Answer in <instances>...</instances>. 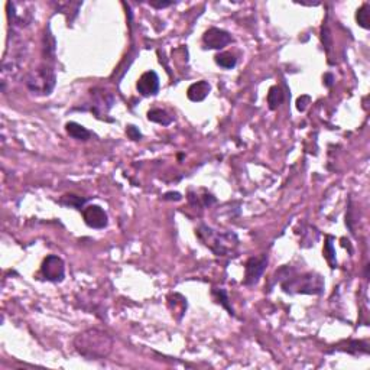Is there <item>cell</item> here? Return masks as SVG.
<instances>
[{
	"label": "cell",
	"mask_w": 370,
	"mask_h": 370,
	"mask_svg": "<svg viewBox=\"0 0 370 370\" xmlns=\"http://www.w3.org/2000/svg\"><path fill=\"white\" fill-rule=\"evenodd\" d=\"M113 339L98 328H88L74 339V349L88 360L106 359L113 350Z\"/></svg>",
	"instance_id": "cell-1"
},
{
	"label": "cell",
	"mask_w": 370,
	"mask_h": 370,
	"mask_svg": "<svg viewBox=\"0 0 370 370\" xmlns=\"http://www.w3.org/2000/svg\"><path fill=\"white\" fill-rule=\"evenodd\" d=\"M198 236L206 246H209L217 256H226L238 246L239 239L234 233H218L207 226H201L197 230Z\"/></svg>",
	"instance_id": "cell-2"
},
{
	"label": "cell",
	"mask_w": 370,
	"mask_h": 370,
	"mask_svg": "<svg viewBox=\"0 0 370 370\" xmlns=\"http://www.w3.org/2000/svg\"><path fill=\"white\" fill-rule=\"evenodd\" d=\"M288 279L282 282L285 292L289 294H313L320 295L324 291V281L318 274H304L301 276H286Z\"/></svg>",
	"instance_id": "cell-3"
},
{
	"label": "cell",
	"mask_w": 370,
	"mask_h": 370,
	"mask_svg": "<svg viewBox=\"0 0 370 370\" xmlns=\"http://www.w3.org/2000/svg\"><path fill=\"white\" fill-rule=\"evenodd\" d=\"M57 77L51 66L41 65L32 73H29L26 78V87L32 93H37L41 95H48L52 93L55 87Z\"/></svg>",
	"instance_id": "cell-4"
},
{
	"label": "cell",
	"mask_w": 370,
	"mask_h": 370,
	"mask_svg": "<svg viewBox=\"0 0 370 370\" xmlns=\"http://www.w3.org/2000/svg\"><path fill=\"white\" fill-rule=\"evenodd\" d=\"M41 274L49 282H61L65 276V265L61 257L49 255L44 259L41 266Z\"/></svg>",
	"instance_id": "cell-5"
},
{
	"label": "cell",
	"mask_w": 370,
	"mask_h": 370,
	"mask_svg": "<svg viewBox=\"0 0 370 370\" xmlns=\"http://www.w3.org/2000/svg\"><path fill=\"white\" fill-rule=\"evenodd\" d=\"M266 265H267V257L260 256V257H250L246 262L245 266V281L243 284L250 286V285H255L259 282L260 276L263 275L265 272Z\"/></svg>",
	"instance_id": "cell-6"
},
{
	"label": "cell",
	"mask_w": 370,
	"mask_h": 370,
	"mask_svg": "<svg viewBox=\"0 0 370 370\" xmlns=\"http://www.w3.org/2000/svg\"><path fill=\"white\" fill-rule=\"evenodd\" d=\"M233 38L228 32L218 28H210L203 37V42L209 49H223L224 47H227Z\"/></svg>",
	"instance_id": "cell-7"
},
{
	"label": "cell",
	"mask_w": 370,
	"mask_h": 370,
	"mask_svg": "<svg viewBox=\"0 0 370 370\" xmlns=\"http://www.w3.org/2000/svg\"><path fill=\"white\" fill-rule=\"evenodd\" d=\"M83 216H84V221L88 227L91 228H105L109 223V218L106 211L100 206H88L83 211Z\"/></svg>",
	"instance_id": "cell-8"
},
{
	"label": "cell",
	"mask_w": 370,
	"mask_h": 370,
	"mask_svg": "<svg viewBox=\"0 0 370 370\" xmlns=\"http://www.w3.org/2000/svg\"><path fill=\"white\" fill-rule=\"evenodd\" d=\"M136 88L145 97L158 94V91H159V77H158V74L155 71H146L138 80Z\"/></svg>",
	"instance_id": "cell-9"
},
{
	"label": "cell",
	"mask_w": 370,
	"mask_h": 370,
	"mask_svg": "<svg viewBox=\"0 0 370 370\" xmlns=\"http://www.w3.org/2000/svg\"><path fill=\"white\" fill-rule=\"evenodd\" d=\"M210 91H211V86L209 84V81L201 80V81H197V83H194L188 87L187 97L194 103H199L210 94Z\"/></svg>",
	"instance_id": "cell-10"
},
{
	"label": "cell",
	"mask_w": 370,
	"mask_h": 370,
	"mask_svg": "<svg viewBox=\"0 0 370 370\" xmlns=\"http://www.w3.org/2000/svg\"><path fill=\"white\" fill-rule=\"evenodd\" d=\"M65 130L71 138H74L77 141H88L91 136L90 130H87L84 126L76 123V122H68L65 124Z\"/></svg>",
	"instance_id": "cell-11"
},
{
	"label": "cell",
	"mask_w": 370,
	"mask_h": 370,
	"mask_svg": "<svg viewBox=\"0 0 370 370\" xmlns=\"http://www.w3.org/2000/svg\"><path fill=\"white\" fill-rule=\"evenodd\" d=\"M148 119L151 122L162 124V126H170L174 122V117L168 114V112L162 110V109H152L148 112Z\"/></svg>",
	"instance_id": "cell-12"
},
{
	"label": "cell",
	"mask_w": 370,
	"mask_h": 370,
	"mask_svg": "<svg viewBox=\"0 0 370 370\" xmlns=\"http://www.w3.org/2000/svg\"><path fill=\"white\" fill-rule=\"evenodd\" d=\"M284 102V91L282 88L278 86H274L269 88V93H267V105L271 110H276L279 106L282 105Z\"/></svg>",
	"instance_id": "cell-13"
},
{
	"label": "cell",
	"mask_w": 370,
	"mask_h": 370,
	"mask_svg": "<svg viewBox=\"0 0 370 370\" xmlns=\"http://www.w3.org/2000/svg\"><path fill=\"white\" fill-rule=\"evenodd\" d=\"M216 64L220 65L221 68H226V70H231L234 68L238 64V59L233 54L230 52H220L216 55Z\"/></svg>",
	"instance_id": "cell-14"
},
{
	"label": "cell",
	"mask_w": 370,
	"mask_h": 370,
	"mask_svg": "<svg viewBox=\"0 0 370 370\" xmlns=\"http://www.w3.org/2000/svg\"><path fill=\"white\" fill-rule=\"evenodd\" d=\"M356 20H357V23H359L363 29L370 28L369 3H363V5H361V8L357 9V13H356Z\"/></svg>",
	"instance_id": "cell-15"
},
{
	"label": "cell",
	"mask_w": 370,
	"mask_h": 370,
	"mask_svg": "<svg viewBox=\"0 0 370 370\" xmlns=\"http://www.w3.org/2000/svg\"><path fill=\"white\" fill-rule=\"evenodd\" d=\"M59 203L62 206H66V207H73V209L81 210L83 204L86 203V198H81L78 195H74V194H65L62 198L59 199Z\"/></svg>",
	"instance_id": "cell-16"
},
{
	"label": "cell",
	"mask_w": 370,
	"mask_h": 370,
	"mask_svg": "<svg viewBox=\"0 0 370 370\" xmlns=\"http://www.w3.org/2000/svg\"><path fill=\"white\" fill-rule=\"evenodd\" d=\"M324 256L327 259V262L330 263L332 269L337 267V260H335V252H334V247H332L331 238H328V240L325 242V246H324Z\"/></svg>",
	"instance_id": "cell-17"
},
{
	"label": "cell",
	"mask_w": 370,
	"mask_h": 370,
	"mask_svg": "<svg viewBox=\"0 0 370 370\" xmlns=\"http://www.w3.org/2000/svg\"><path fill=\"white\" fill-rule=\"evenodd\" d=\"M310 103H311V97H310V95H301V97L296 100V109H298L299 112H304Z\"/></svg>",
	"instance_id": "cell-18"
},
{
	"label": "cell",
	"mask_w": 370,
	"mask_h": 370,
	"mask_svg": "<svg viewBox=\"0 0 370 370\" xmlns=\"http://www.w3.org/2000/svg\"><path fill=\"white\" fill-rule=\"evenodd\" d=\"M214 294H217L218 295V302H221V304L224 305L226 308L228 310V313L230 314H234L233 313V310L228 307L227 304V294H226V291L224 289H220V291H214Z\"/></svg>",
	"instance_id": "cell-19"
},
{
	"label": "cell",
	"mask_w": 370,
	"mask_h": 370,
	"mask_svg": "<svg viewBox=\"0 0 370 370\" xmlns=\"http://www.w3.org/2000/svg\"><path fill=\"white\" fill-rule=\"evenodd\" d=\"M126 133L129 134V138L130 139H133V141H139L141 138H142V134H141V132L136 129V126H127V130H126Z\"/></svg>",
	"instance_id": "cell-20"
},
{
	"label": "cell",
	"mask_w": 370,
	"mask_h": 370,
	"mask_svg": "<svg viewBox=\"0 0 370 370\" xmlns=\"http://www.w3.org/2000/svg\"><path fill=\"white\" fill-rule=\"evenodd\" d=\"M163 199H170V201H180L181 194L180 192H166L163 195Z\"/></svg>",
	"instance_id": "cell-21"
},
{
	"label": "cell",
	"mask_w": 370,
	"mask_h": 370,
	"mask_svg": "<svg viewBox=\"0 0 370 370\" xmlns=\"http://www.w3.org/2000/svg\"><path fill=\"white\" fill-rule=\"evenodd\" d=\"M171 2H162V3H155V2H151V6L152 8H156V9H163V8H168L171 6Z\"/></svg>",
	"instance_id": "cell-22"
},
{
	"label": "cell",
	"mask_w": 370,
	"mask_h": 370,
	"mask_svg": "<svg viewBox=\"0 0 370 370\" xmlns=\"http://www.w3.org/2000/svg\"><path fill=\"white\" fill-rule=\"evenodd\" d=\"M324 80H325V86L331 87V84H332V76H331V74H325Z\"/></svg>",
	"instance_id": "cell-23"
}]
</instances>
